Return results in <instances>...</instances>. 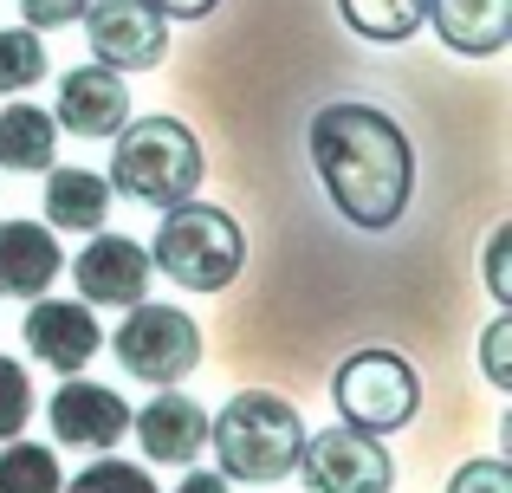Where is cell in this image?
I'll return each mask as SVG.
<instances>
[{
  "instance_id": "obj_1",
  "label": "cell",
  "mask_w": 512,
  "mask_h": 493,
  "mask_svg": "<svg viewBox=\"0 0 512 493\" xmlns=\"http://www.w3.org/2000/svg\"><path fill=\"white\" fill-rule=\"evenodd\" d=\"M305 143H312V169L325 182L331 208L363 234H383L409 215L415 195V150L409 130L389 111L357 98H338L305 124Z\"/></svg>"
},
{
  "instance_id": "obj_2",
  "label": "cell",
  "mask_w": 512,
  "mask_h": 493,
  "mask_svg": "<svg viewBox=\"0 0 512 493\" xmlns=\"http://www.w3.org/2000/svg\"><path fill=\"white\" fill-rule=\"evenodd\" d=\"M208 442L221 461V481H286L305 448V416L273 390H240L221 416H208Z\"/></svg>"
},
{
  "instance_id": "obj_3",
  "label": "cell",
  "mask_w": 512,
  "mask_h": 493,
  "mask_svg": "<svg viewBox=\"0 0 512 493\" xmlns=\"http://www.w3.org/2000/svg\"><path fill=\"white\" fill-rule=\"evenodd\" d=\"M201 176H208V156H201V137L182 117H137V124L117 130V156H111L117 195H130L143 208H175L195 202Z\"/></svg>"
},
{
  "instance_id": "obj_4",
  "label": "cell",
  "mask_w": 512,
  "mask_h": 493,
  "mask_svg": "<svg viewBox=\"0 0 512 493\" xmlns=\"http://www.w3.org/2000/svg\"><path fill=\"white\" fill-rule=\"evenodd\" d=\"M240 260H247V241H240V221L227 208H208V202L163 208L150 266L163 279H175L182 292H227L240 279Z\"/></svg>"
},
{
  "instance_id": "obj_5",
  "label": "cell",
  "mask_w": 512,
  "mask_h": 493,
  "mask_svg": "<svg viewBox=\"0 0 512 493\" xmlns=\"http://www.w3.org/2000/svg\"><path fill=\"white\" fill-rule=\"evenodd\" d=\"M331 403H338L344 429H363V435H389V429H409L415 409H422V377L402 351H357L338 364L331 377Z\"/></svg>"
},
{
  "instance_id": "obj_6",
  "label": "cell",
  "mask_w": 512,
  "mask_h": 493,
  "mask_svg": "<svg viewBox=\"0 0 512 493\" xmlns=\"http://www.w3.org/2000/svg\"><path fill=\"white\" fill-rule=\"evenodd\" d=\"M111 351L143 383H182L201 364V325L182 305L137 299V305H124V325L111 331Z\"/></svg>"
},
{
  "instance_id": "obj_7",
  "label": "cell",
  "mask_w": 512,
  "mask_h": 493,
  "mask_svg": "<svg viewBox=\"0 0 512 493\" xmlns=\"http://www.w3.org/2000/svg\"><path fill=\"white\" fill-rule=\"evenodd\" d=\"M312 493H389L396 487V461L376 435L363 429H305V448H299V468Z\"/></svg>"
},
{
  "instance_id": "obj_8",
  "label": "cell",
  "mask_w": 512,
  "mask_h": 493,
  "mask_svg": "<svg viewBox=\"0 0 512 493\" xmlns=\"http://www.w3.org/2000/svg\"><path fill=\"white\" fill-rule=\"evenodd\" d=\"M85 39L111 72H150L169 52V20L150 0H85Z\"/></svg>"
},
{
  "instance_id": "obj_9",
  "label": "cell",
  "mask_w": 512,
  "mask_h": 493,
  "mask_svg": "<svg viewBox=\"0 0 512 493\" xmlns=\"http://www.w3.org/2000/svg\"><path fill=\"white\" fill-rule=\"evenodd\" d=\"M98 344H104V331H98V312H91L85 299H52V292L33 299V312H26V351L46 370L78 377V370L98 357Z\"/></svg>"
},
{
  "instance_id": "obj_10",
  "label": "cell",
  "mask_w": 512,
  "mask_h": 493,
  "mask_svg": "<svg viewBox=\"0 0 512 493\" xmlns=\"http://www.w3.org/2000/svg\"><path fill=\"white\" fill-rule=\"evenodd\" d=\"M52 124L72 130V137H117V130L130 124V85H124V72H111V65H98V59L78 65V72H65Z\"/></svg>"
},
{
  "instance_id": "obj_11",
  "label": "cell",
  "mask_w": 512,
  "mask_h": 493,
  "mask_svg": "<svg viewBox=\"0 0 512 493\" xmlns=\"http://www.w3.org/2000/svg\"><path fill=\"white\" fill-rule=\"evenodd\" d=\"M52 416V435H59L65 448H117L130 435V403L117 390H104V383H59L46 403Z\"/></svg>"
},
{
  "instance_id": "obj_12",
  "label": "cell",
  "mask_w": 512,
  "mask_h": 493,
  "mask_svg": "<svg viewBox=\"0 0 512 493\" xmlns=\"http://www.w3.org/2000/svg\"><path fill=\"white\" fill-rule=\"evenodd\" d=\"M72 279L85 305H137L150 292V247L124 241V234H98L72 260Z\"/></svg>"
},
{
  "instance_id": "obj_13",
  "label": "cell",
  "mask_w": 512,
  "mask_h": 493,
  "mask_svg": "<svg viewBox=\"0 0 512 493\" xmlns=\"http://www.w3.org/2000/svg\"><path fill=\"white\" fill-rule=\"evenodd\" d=\"M130 429H137L150 468H188V461L201 455V442H208V416H201V403L182 396V390H163L143 409H130Z\"/></svg>"
},
{
  "instance_id": "obj_14",
  "label": "cell",
  "mask_w": 512,
  "mask_h": 493,
  "mask_svg": "<svg viewBox=\"0 0 512 493\" xmlns=\"http://www.w3.org/2000/svg\"><path fill=\"white\" fill-rule=\"evenodd\" d=\"M65 273V247L39 221H0V292L7 299H39Z\"/></svg>"
},
{
  "instance_id": "obj_15",
  "label": "cell",
  "mask_w": 512,
  "mask_h": 493,
  "mask_svg": "<svg viewBox=\"0 0 512 493\" xmlns=\"http://www.w3.org/2000/svg\"><path fill=\"white\" fill-rule=\"evenodd\" d=\"M428 26L461 59H493L512 39V0H428Z\"/></svg>"
},
{
  "instance_id": "obj_16",
  "label": "cell",
  "mask_w": 512,
  "mask_h": 493,
  "mask_svg": "<svg viewBox=\"0 0 512 493\" xmlns=\"http://www.w3.org/2000/svg\"><path fill=\"white\" fill-rule=\"evenodd\" d=\"M111 215V182L98 169H52L46 176V221L72 234H98Z\"/></svg>"
},
{
  "instance_id": "obj_17",
  "label": "cell",
  "mask_w": 512,
  "mask_h": 493,
  "mask_svg": "<svg viewBox=\"0 0 512 493\" xmlns=\"http://www.w3.org/2000/svg\"><path fill=\"white\" fill-rule=\"evenodd\" d=\"M52 156H59V124L39 104L13 98L0 111V169H52Z\"/></svg>"
},
{
  "instance_id": "obj_18",
  "label": "cell",
  "mask_w": 512,
  "mask_h": 493,
  "mask_svg": "<svg viewBox=\"0 0 512 493\" xmlns=\"http://www.w3.org/2000/svg\"><path fill=\"white\" fill-rule=\"evenodd\" d=\"M338 20L357 39H376V46H402L428 26V0H338Z\"/></svg>"
},
{
  "instance_id": "obj_19",
  "label": "cell",
  "mask_w": 512,
  "mask_h": 493,
  "mask_svg": "<svg viewBox=\"0 0 512 493\" xmlns=\"http://www.w3.org/2000/svg\"><path fill=\"white\" fill-rule=\"evenodd\" d=\"M65 474H59V455L39 442H0V493H59Z\"/></svg>"
},
{
  "instance_id": "obj_20",
  "label": "cell",
  "mask_w": 512,
  "mask_h": 493,
  "mask_svg": "<svg viewBox=\"0 0 512 493\" xmlns=\"http://www.w3.org/2000/svg\"><path fill=\"white\" fill-rule=\"evenodd\" d=\"M39 78H46V46H39V33L33 26H7V33H0V91L20 98Z\"/></svg>"
},
{
  "instance_id": "obj_21",
  "label": "cell",
  "mask_w": 512,
  "mask_h": 493,
  "mask_svg": "<svg viewBox=\"0 0 512 493\" xmlns=\"http://www.w3.org/2000/svg\"><path fill=\"white\" fill-rule=\"evenodd\" d=\"M59 493H156V481H150V468H137V461L104 455V461H91L78 481H65Z\"/></svg>"
},
{
  "instance_id": "obj_22",
  "label": "cell",
  "mask_w": 512,
  "mask_h": 493,
  "mask_svg": "<svg viewBox=\"0 0 512 493\" xmlns=\"http://www.w3.org/2000/svg\"><path fill=\"white\" fill-rule=\"evenodd\" d=\"M33 422V383H26V364L20 357H0V442Z\"/></svg>"
},
{
  "instance_id": "obj_23",
  "label": "cell",
  "mask_w": 512,
  "mask_h": 493,
  "mask_svg": "<svg viewBox=\"0 0 512 493\" xmlns=\"http://www.w3.org/2000/svg\"><path fill=\"white\" fill-rule=\"evenodd\" d=\"M448 493H512V468L500 455H480V461H461L454 468V481Z\"/></svg>"
},
{
  "instance_id": "obj_24",
  "label": "cell",
  "mask_w": 512,
  "mask_h": 493,
  "mask_svg": "<svg viewBox=\"0 0 512 493\" xmlns=\"http://www.w3.org/2000/svg\"><path fill=\"white\" fill-rule=\"evenodd\" d=\"M480 364H487V383L512 390V318H493L487 344H480Z\"/></svg>"
},
{
  "instance_id": "obj_25",
  "label": "cell",
  "mask_w": 512,
  "mask_h": 493,
  "mask_svg": "<svg viewBox=\"0 0 512 493\" xmlns=\"http://www.w3.org/2000/svg\"><path fill=\"white\" fill-rule=\"evenodd\" d=\"M20 20L33 26V33H52V26L85 20V0H20Z\"/></svg>"
},
{
  "instance_id": "obj_26",
  "label": "cell",
  "mask_w": 512,
  "mask_h": 493,
  "mask_svg": "<svg viewBox=\"0 0 512 493\" xmlns=\"http://www.w3.org/2000/svg\"><path fill=\"white\" fill-rule=\"evenodd\" d=\"M487 292L500 305H512V228H500L487 241Z\"/></svg>"
},
{
  "instance_id": "obj_27",
  "label": "cell",
  "mask_w": 512,
  "mask_h": 493,
  "mask_svg": "<svg viewBox=\"0 0 512 493\" xmlns=\"http://www.w3.org/2000/svg\"><path fill=\"white\" fill-rule=\"evenodd\" d=\"M150 7L163 13V20H208L221 0H150Z\"/></svg>"
},
{
  "instance_id": "obj_28",
  "label": "cell",
  "mask_w": 512,
  "mask_h": 493,
  "mask_svg": "<svg viewBox=\"0 0 512 493\" xmlns=\"http://www.w3.org/2000/svg\"><path fill=\"white\" fill-rule=\"evenodd\" d=\"M175 493H234L221 481V474H182V481H175Z\"/></svg>"
}]
</instances>
